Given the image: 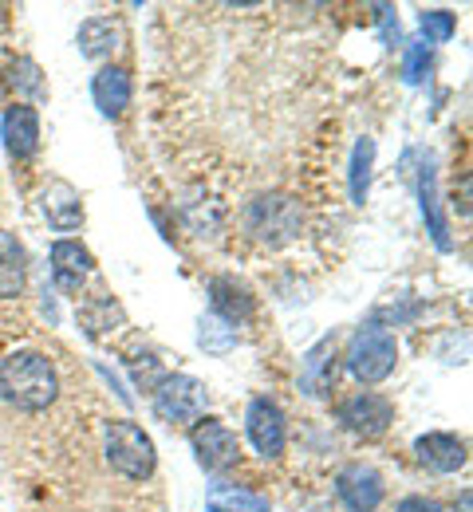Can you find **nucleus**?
<instances>
[{"mask_svg":"<svg viewBox=\"0 0 473 512\" xmlns=\"http://www.w3.org/2000/svg\"><path fill=\"white\" fill-rule=\"evenodd\" d=\"M418 28H422V44H450L458 32V20L446 8H426L418 16Z\"/></svg>","mask_w":473,"mask_h":512,"instance_id":"b1692460","label":"nucleus"},{"mask_svg":"<svg viewBox=\"0 0 473 512\" xmlns=\"http://www.w3.org/2000/svg\"><path fill=\"white\" fill-rule=\"evenodd\" d=\"M245 434L265 461H276L288 449V418L272 398H253L245 410Z\"/></svg>","mask_w":473,"mask_h":512,"instance_id":"6e6552de","label":"nucleus"},{"mask_svg":"<svg viewBox=\"0 0 473 512\" xmlns=\"http://www.w3.org/2000/svg\"><path fill=\"white\" fill-rule=\"evenodd\" d=\"M79 327L91 339H103V335H115L119 327H127V312L111 292H99V296L79 304Z\"/></svg>","mask_w":473,"mask_h":512,"instance_id":"6ab92c4d","label":"nucleus"},{"mask_svg":"<svg viewBox=\"0 0 473 512\" xmlns=\"http://www.w3.org/2000/svg\"><path fill=\"white\" fill-rule=\"evenodd\" d=\"M205 512H269V501L261 493H249L237 485H213Z\"/></svg>","mask_w":473,"mask_h":512,"instance_id":"4be33fe9","label":"nucleus"},{"mask_svg":"<svg viewBox=\"0 0 473 512\" xmlns=\"http://www.w3.org/2000/svg\"><path fill=\"white\" fill-rule=\"evenodd\" d=\"M91 272H95V256L87 253L83 241L60 237V241L52 245V280H56V288H60L64 296L83 292V284L91 280Z\"/></svg>","mask_w":473,"mask_h":512,"instance_id":"f8f14e48","label":"nucleus"},{"mask_svg":"<svg viewBox=\"0 0 473 512\" xmlns=\"http://www.w3.org/2000/svg\"><path fill=\"white\" fill-rule=\"evenodd\" d=\"M418 209H422V221H426V233L430 241L438 245V253H454V237H450V221L442 213V197H438V170H434V158L422 154V166H418Z\"/></svg>","mask_w":473,"mask_h":512,"instance_id":"9d476101","label":"nucleus"},{"mask_svg":"<svg viewBox=\"0 0 473 512\" xmlns=\"http://www.w3.org/2000/svg\"><path fill=\"white\" fill-rule=\"evenodd\" d=\"M190 446H194V457H198V465H202L205 473H229V469L241 461V442H237V434H233L225 422H217V418L194 422Z\"/></svg>","mask_w":473,"mask_h":512,"instance_id":"0eeeda50","label":"nucleus"},{"mask_svg":"<svg viewBox=\"0 0 473 512\" xmlns=\"http://www.w3.org/2000/svg\"><path fill=\"white\" fill-rule=\"evenodd\" d=\"M371 170H375V138L363 134L351 150V170H347V190H351L355 205H363L371 193Z\"/></svg>","mask_w":473,"mask_h":512,"instance_id":"412c9836","label":"nucleus"},{"mask_svg":"<svg viewBox=\"0 0 473 512\" xmlns=\"http://www.w3.org/2000/svg\"><path fill=\"white\" fill-rule=\"evenodd\" d=\"M28 288V253L16 233L0 229V300H16Z\"/></svg>","mask_w":473,"mask_h":512,"instance_id":"a211bd4d","label":"nucleus"},{"mask_svg":"<svg viewBox=\"0 0 473 512\" xmlns=\"http://www.w3.org/2000/svg\"><path fill=\"white\" fill-rule=\"evenodd\" d=\"M209 312L221 316L225 323L241 327L253 320L257 312V296L249 292V284H241L237 276H213L209 280Z\"/></svg>","mask_w":473,"mask_h":512,"instance_id":"dca6fc26","label":"nucleus"},{"mask_svg":"<svg viewBox=\"0 0 473 512\" xmlns=\"http://www.w3.org/2000/svg\"><path fill=\"white\" fill-rule=\"evenodd\" d=\"M91 99L99 107L103 119H119L127 115L131 99H135V79L123 64H103L91 79Z\"/></svg>","mask_w":473,"mask_h":512,"instance_id":"ddd939ff","label":"nucleus"},{"mask_svg":"<svg viewBox=\"0 0 473 512\" xmlns=\"http://www.w3.org/2000/svg\"><path fill=\"white\" fill-rule=\"evenodd\" d=\"M0 138L16 162H28L40 150V111L32 103H12L0 119Z\"/></svg>","mask_w":473,"mask_h":512,"instance_id":"4468645a","label":"nucleus"},{"mask_svg":"<svg viewBox=\"0 0 473 512\" xmlns=\"http://www.w3.org/2000/svg\"><path fill=\"white\" fill-rule=\"evenodd\" d=\"M103 453H107V465L127 481H150L158 469L154 438L131 418H115L103 426Z\"/></svg>","mask_w":473,"mask_h":512,"instance_id":"f03ea898","label":"nucleus"},{"mask_svg":"<svg viewBox=\"0 0 473 512\" xmlns=\"http://www.w3.org/2000/svg\"><path fill=\"white\" fill-rule=\"evenodd\" d=\"M150 406L166 426L202 422L209 410V386L194 375H162V383L150 390Z\"/></svg>","mask_w":473,"mask_h":512,"instance_id":"20e7f679","label":"nucleus"},{"mask_svg":"<svg viewBox=\"0 0 473 512\" xmlns=\"http://www.w3.org/2000/svg\"><path fill=\"white\" fill-rule=\"evenodd\" d=\"M0 398L24 414H40L60 398V371L44 351H8L0 359Z\"/></svg>","mask_w":473,"mask_h":512,"instance_id":"f257e3e1","label":"nucleus"},{"mask_svg":"<svg viewBox=\"0 0 473 512\" xmlns=\"http://www.w3.org/2000/svg\"><path fill=\"white\" fill-rule=\"evenodd\" d=\"M458 512H470V489H462V501H458Z\"/></svg>","mask_w":473,"mask_h":512,"instance_id":"c85d7f7f","label":"nucleus"},{"mask_svg":"<svg viewBox=\"0 0 473 512\" xmlns=\"http://www.w3.org/2000/svg\"><path fill=\"white\" fill-rule=\"evenodd\" d=\"M336 386V339H320L308 355H304V367H300V390L308 398H328Z\"/></svg>","mask_w":473,"mask_h":512,"instance_id":"f3484780","label":"nucleus"},{"mask_svg":"<svg viewBox=\"0 0 473 512\" xmlns=\"http://www.w3.org/2000/svg\"><path fill=\"white\" fill-rule=\"evenodd\" d=\"M245 229L261 241V245H288L300 233V205L288 193H261L249 209H245Z\"/></svg>","mask_w":473,"mask_h":512,"instance_id":"39448f33","label":"nucleus"},{"mask_svg":"<svg viewBox=\"0 0 473 512\" xmlns=\"http://www.w3.org/2000/svg\"><path fill=\"white\" fill-rule=\"evenodd\" d=\"M426 67H430V44H410L406 48V64H403V75L406 83H422L426 79Z\"/></svg>","mask_w":473,"mask_h":512,"instance_id":"a878e982","label":"nucleus"},{"mask_svg":"<svg viewBox=\"0 0 473 512\" xmlns=\"http://www.w3.org/2000/svg\"><path fill=\"white\" fill-rule=\"evenodd\" d=\"M375 12H379V20H383V40H387V44L395 48V40H399V16H395V12L387 8V4H379Z\"/></svg>","mask_w":473,"mask_h":512,"instance_id":"cd10ccee","label":"nucleus"},{"mask_svg":"<svg viewBox=\"0 0 473 512\" xmlns=\"http://www.w3.org/2000/svg\"><path fill=\"white\" fill-rule=\"evenodd\" d=\"M336 497L347 512H375L387 497V481L375 465L351 461L336 473Z\"/></svg>","mask_w":473,"mask_h":512,"instance_id":"1a4fd4ad","label":"nucleus"},{"mask_svg":"<svg viewBox=\"0 0 473 512\" xmlns=\"http://www.w3.org/2000/svg\"><path fill=\"white\" fill-rule=\"evenodd\" d=\"M75 48L87 56V60H107L115 48H119V24L111 16H91L79 24L75 32Z\"/></svg>","mask_w":473,"mask_h":512,"instance_id":"aec40b11","label":"nucleus"},{"mask_svg":"<svg viewBox=\"0 0 473 512\" xmlns=\"http://www.w3.org/2000/svg\"><path fill=\"white\" fill-rule=\"evenodd\" d=\"M36 205H40V217H44L56 233H75V229L83 225V197H79V190H75L71 182H64V178H48V182L40 186Z\"/></svg>","mask_w":473,"mask_h":512,"instance_id":"9b49d317","label":"nucleus"},{"mask_svg":"<svg viewBox=\"0 0 473 512\" xmlns=\"http://www.w3.org/2000/svg\"><path fill=\"white\" fill-rule=\"evenodd\" d=\"M414 457H418V465H422V469H430V473H442V477H446V473L466 469L470 449H466V438L434 430V434H422V438L414 442Z\"/></svg>","mask_w":473,"mask_h":512,"instance_id":"2eb2a0df","label":"nucleus"},{"mask_svg":"<svg viewBox=\"0 0 473 512\" xmlns=\"http://www.w3.org/2000/svg\"><path fill=\"white\" fill-rule=\"evenodd\" d=\"M8 83H12V91H20V95H28V99H40V95H44L40 64L28 60V56H16V60L8 64Z\"/></svg>","mask_w":473,"mask_h":512,"instance_id":"393cba45","label":"nucleus"},{"mask_svg":"<svg viewBox=\"0 0 473 512\" xmlns=\"http://www.w3.org/2000/svg\"><path fill=\"white\" fill-rule=\"evenodd\" d=\"M399 367V339L379 327V323H363L351 343H347V371L351 379L363 386H375V383H387Z\"/></svg>","mask_w":473,"mask_h":512,"instance_id":"7ed1b4c3","label":"nucleus"},{"mask_svg":"<svg viewBox=\"0 0 473 512\" xmlns=\"http://www.w3.org/2000/svg\"><path fill=\"white\" fill-rule=\"evenodd\" d=\"M336 422L347 434H355L363 442H375V438H383L395 426V402L375 394V390H359V394L339 402Z\"/></svg>","mask_w":473,"mask_h":512,"instance_id":"423d86ee","label":"nucleus"},{"mask_svg":"<svg viewBox=\"0 0 473 512\" xmlns=\"http://www.w3.org/2000/svg\"><path fill=\"white\" fill-rule=\"evenodd\" d=\"M395 512H446V505H438L434 497H403Z\"/></svg>","mask_w":473,"mask_h":512,"instance_id":"bb28decb","label":"nucleus"},{"mask_svg":"<svg viewBox=\"0 0 473 512\" xmlns=\"http://www.w3.org/2000/svg\"><path fill=\"white\" fill-rule=\"evenodd\" d=\"M198 343H202V351H209V355H225L229 347H237V327L209 312L198 323Z\"/></svg>","mask_w":473,"mask_h":512,"instance_id":"5701e85b","label":"nucleus"}]
</instances>
